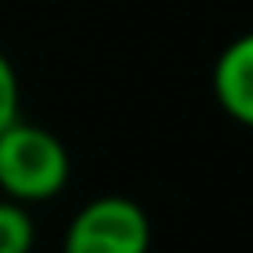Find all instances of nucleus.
<instances>
[{
	"label": "nucleus",
	"mask_w": 253,
	"mask_h": 253,
	"mask_svg": "<svg viewBox=\"0 0 253 253\" xmlns=\"http://www.w3.org/2000/svg\"><path fill=\"white\" fill-rule=\"evenodd\" d=\"M71 179L67 145L38 123L15 119L0 130V198L19 205H41L63 194Z\"/></svg>",
	"instance_id": "obj_1"
},
{
	"label": "nucleus",
	"mask_w": 253,
	"mask_h": 253,
	"mask_svg": "<svg viewBox=\"0 0 253 253\" xmlns=\"http://www.w3.org/2000/svg\"><path fill=\"white\" fill-rule=\"evenodd\" d=\"M153 223L134 198L104 194L71 216L60 253H149Z\"/></svg>",
	"instance_id": "obj_2"
},
{
	"label": "nucleus",
	"mask_w": 253,
	"mask_h": 253,
	"mask_svg": "<svg viewBox=\"0 0 253 253\" xmlns=\"http://www.w3.org/2000/svg\"><path fill=\"white\" fill-rule=\"evenodd\" d=\"M19 108H23L19 71H15V63L0 52V130H8L15 119H23V116H19Z\"/></svg>",
	"instance_id": "obj_5"
},
{
	"label": "nucleus",
	"mask_w": 253,
	"mask_h": 253,
	"mask_svg": "<svg viewBox=\"0 0 253 253\" xmlns=\"http://www.w3.org/2000/svg\"><path fill=\"white\" fill-rule=\"evenodd\" d=\"M38 242V227L26 205L0 198V253H30Z\"/></svg>",
	"instance_id": "obj_4"
},
{
	"label": "nucleus",
	"mask_w": 253,
	"mask_h": 253,
	"mask_svg": "<svg viewBox=\"0 0 253 253\" xmlns=\"http://www.w3.org/2000/svg\"><path fill=\"white\" fill-rule=\"evenodd\" d=\"M212 97L238 126L253 130V30L220 48L212 63Z\"/></svg>",
	"instance_id": "obj_3"
}]
</instances>
